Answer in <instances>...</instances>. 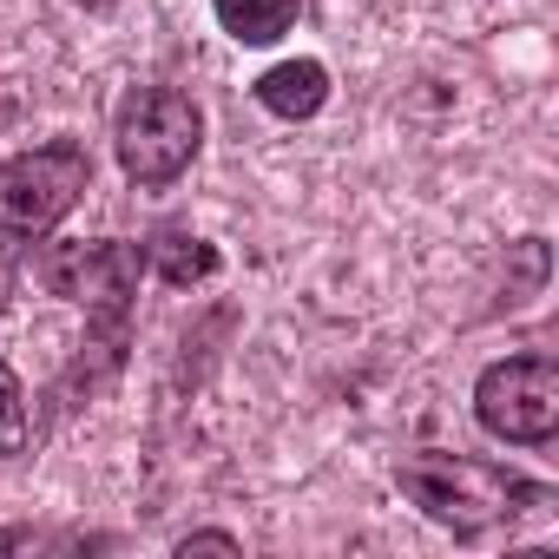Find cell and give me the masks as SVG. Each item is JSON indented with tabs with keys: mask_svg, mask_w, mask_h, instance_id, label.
Here are the masks:
<instances>
[{
	"mask_svg": "<svg viewBox=\"0 0 559 559\" xmlns=\"http://www.w3.org/2000/svg\"><path fill=\"white\" fill-rule=\"evenodd\" d=\"M395 487H402L435 526H448L454 539H474V533H487V526H507V520H520V513L559 500L546 480H526V474L493 467V461H474V454H441V448L402 454V461H395Z\"/></svg>",
	"mask_w": 559,
	"mask_h": 559,
	"instance_id": "obj_1",
	"label": "cell"
},
{
	"mask_svg": "<svg viewBox=\"0 0 559 559\" xmlns=\"http://www.w3.org/2000/svg\"><path fill=\"white\" fill-rule=\"evenodd\" d=\"M139 276H145V243L126 237H93V243H53L40 257V284L67 304L86 310L93 323V349L119 369L126 336H132V297H139Z\"/></svg>",
	"mask_w": 559,
	"mask_h": 559,
	"instance_id": "obj_2",
	"label": "cell"
},
{
	"mask_svg": "<svg viewBox=\"0 0 559 559\" xmlns=\"http://www.w3.org/2000/svg\"><path fill=\"white\" fill-rule=\"evenodd\" d=\"M198 145H204V112L178 86H132L112 112V152H119V171L139 191L178 185L191 171Z\"/></svg>",
	"mask_w": 559,
	"mask_h": 559,
	"instance_id": "obj_3",
	"label": "cell"
},
{
	"mask_svg": "<svg viewBox=\"0 0 559 559\" xmlns=\"http://www.w3.org/2000/svg\"><path fill=\"white\" fill-rule=\"evenodd\" d=\"M86 191H93V152L73 145V139H53V145H34V152L0 158V243L27 250Z\"/></svg>",
	"mask_w": 559,
	"mask_h": 559,
	"instance_id": "obj_4",
	"label": "cell"
},
{
	"mask_svg": "<svg viewBox=\"0 0 559 559\" xmlns=\"http://www.w3.org/2000/svg\"><path fill=\"white\" fill-rule=\"evenodd\" d=\"M474 421L507 448H546L559 435V362L552 356L487 362L474 382Z\"/></svg>",
	"mask_w": 559,
	"mask_h": 559,
	"instance_id": "obj_5",
	"label": "cell"
},
{
	"mask_svg": "<svg viewBox=\"0 0 559 559\" xmlns=\"http://www.w3.org/2000/svg\"><path fill=\"white\" fill-rule=\"evenodd\" d=\"M257 106L276 112V119H317L330 106V67L323 60H284V67H270L257 80Z\"/></svg>",
	"mask_w": 559,
	"mask_h": 559,
	"instance_id": "obj_6",
	"label": "cell"
},
{
	"mask_svg": "<svg viewBox=\"0 0 559 559\" xmlns=\"http://www.w3.org/2000/svg\"><path fill=\"white\" fill-rule=\"evenodd\" d=\"M217 243H204V237H191V230H158L152 243H145V270H158L171 290H191V284H211L217 276Z\"/></svg>",
	"mask_w": 559,
	"mask_h": 559,
	"instance_id": "obj_7",
	"label": "cell"
},
{
	"mask_svg": "<svg viewBox=\"0 0 559 559\" xmlns=\"http://www.w3.org/2000/svg\"><path fill=\"white\" fill-rule=\"evenodd\" d=\"M304 14V0H217V21L237 47H270L284 40Z\"/></svg>",
	"mask_w": 559,
	"mask_h": 559,
	"instance_id": "obj_8",
	"label": "cell"
},
{
	"mask_svg": "<svg viewBox=\"0 0 559 559\" xmlns=\"http://www.w3.org/2000/svg\"><path fill=\"white\" fill-rule=\"evenodd\" d=\"M27 448V389L14 376V362L0 356V461H14Z\"/></svg>",
	"mask_w": 559,
	"mask_h": 559,
	"instance_id": "obj_9",
	"label": "cell"
},
{
	"mask_svg": "<svg viewBox=\"0 0 559 559\" xmlns=\"http://www.w3.org/2000/svg\"><path fill=\"white\" fill-rule=\"evenodd\" d=\"M243 539L237 533H217V526H198V533H185L178 539V552H237Z\"/></svg>",
	"mask_w": 559,
	"mask_h": 559,
	"instance_id": "obj_10",
	"label": "cell"
},
{
	"mask_svg": "<svg viewBox=\"0 0 559 559\" xmlns=\"http://www.w3.org/2000/svg\"><path fill=\"white\" fill-rule=\"evenodd\" d=\"M14 284H21V250H14V243H0V310H8Z\"/></svg>",
	"mask_w": 559,
	"mask_h": 559,
	"instance_id": "obj_11",
	"label": "cell"
},
{
	"mask_svg": "<svg viewBox=\"0 0 559 559\" xmlns=\"http://www.w3.org/2000/svg\"><path fill=\"white\" fill-rule=\"evenodd\" d=\"M80 8H112V0H80Z\"/></svg>",
	"mask_w": 559,
	"mask_h": 559,
	"instance_id": "obj_12",
	"label": "cell"
}]
</instances>
